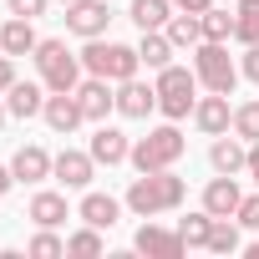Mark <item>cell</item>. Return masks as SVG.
<instances>
[{
    "label": "cell",
    "mask_w": 259,
    "mask_h": 259,
    "mask_svg": "<svg viewBox=\"0 0 259 259\" xmlns=\"http://www.w3.org/2000/svg\"><path fill=\"white\" fill-rule=\"evenodd\" d=\"M183 198H188V183L173 173V168H163V173H143V178H133V188H127V208H133L138 219H158V213H173V208H183Z\"/></svg>",
    "instance_id": "obj_1"
},
{
    "label": "cell",
    "mask_w": 259,
    "mask_h": 259,
    "mask_svg": "<svg viewBox=\"0 0 259 259\" xmlns=\"http://www.w3.org/2000/svg\"><path fill=\"white\" fill-rule=\"evenodd\" d=\"M158 112L168 117V122H183V117H193V107H198V71L193 66H163L158 71Z\"/></svg>",
    "instance_id": "obj_2"
},
{
    "label": "cell",
    "mask_w": 259,
    "mask_h": 259,
    "mask_svg": "<svg viewBox=\"0 0 259 259\" xmlns=\"http://www.w3.org/2000/svg\"><path fill=\"white\" fill-rule=\"evenodd\" d=\"M31 61H36V71H41V81H46V92H76L81 87V56H71L66 51V41H56V36H46L36 51H31Z\"/></svg>",
    "instance_id": "obj_3"
},
{
    "label": "cell",
    "mask_w": 259,
    "mask_h": 259,
    "mask_svg": "<svg viewBox=\"0 0 259 259\" xmlns=\"http://www.w3.org/2000/svg\"><path fill=\"white\" fill-rule=\"evenodd\" d=\"M81 66H87V76L127 81V76H138L143 56H138V46H122V41H102V36H92L87 51H81Z\"/></svg>",
    "instance_id": "obj_4"
},
{
    "label": "cell",
    "mask_w": 259,
    "mask_h": 259,
    "mask_svg": "<svg viewBox=\"0 0 259 259\" xmlns=\"http://www.w3.org/2000/svg\"><path fill=\"white\" fill-rule=\"evenodd\" d=\"M183 153H188L183 133H178L173 122H163V127H153L148 138H138V143H133V158H127V163H133L138 173H163V168H173Z\"/></svg>",
    "instance_id": "obj_5"
},
{
    "label": "cell",
    "mask_w": 259,
    "mask_h": 259,
    "mask_svg": "<svg viewBox=\"0 0 259 259\" xmlns=\"http://www.w3.org/2000/svg\"><path fill=\"white\" fill-rule=\"evenodd\" d=\"M193 71H198L203 92H234V81H239V66L229 61V41H198L193 46Z\"/></svg>",
    "instance_id": "obj_6"
},
{
    "label": "cell",
    "mask_w": 259,
    "mask_h": 259,
    "mask_svg": "<svg viewBox=\"0 0 259 259\" xmlns=\"http://www.w3.org/2000/svg\"><path fill=\"white\" fill-rule=\"evenodd\" d=\"M153 112H158V87H153V81H138V76L117 81V117L143 122V117H153Z\"/></svg>",
    "instance_id": "obj_7"
},
{
    "label": "cell",
    "mask_w": 259,
    "mask_h": 259,
    "mask_svg": "<svg viewBox=\"0 0 259 259\" xmlns=\"http://www.w3.org/2000/svg\"><path fill=\"white\" fill-rule=\"evenodd\" d=\"M41 117H46V127H51L56 138H71L76 127L87 122V112H81L76 92H46V107H41Z\"/></svg>",
    "instance_id": "obj_8"
},
{
    "label": "cell",
    "mask_w": 259,
    "mask_h": 259,
    "mask_svg": "<svg viewBox=\"0 0 259 259\" xmlns=\"http://www.w3.org/2000/svg\"><path fill=\"white\" fill-rule=\"evenodd\" d=\"M51 178H56L61 188H92V178H97V158L81 153V148H61L56 163H51Z\"/></svg>",
    "instance_id": "obj_9"
},
{
    "label": "cell",
    "mask_w": 259,
    "mask_h": 259,
    "mask_svg": "<svg viewBox=\"0 0 259 259\" xmlns=\"http://www.w3.org/2000/svg\"><path fill=\"white\" fill-rule=\"evenodd\" d=\"M107 21H112L107 0H71V6H66V31H71V36H81V41L107 36Z\"/></svg>",
    "instance_id": "obj_10"
},
{
    "label": "cell",
    "mask_w": 259,
    "mask_h": 259,
    "mask_svg": "<svg viewBox=\"0 0 259 259\" xmlns=\"http://www.w3.org/2000/svg\"><path fill=\"white\" fill-rule=\"evenodd\" d=\"M193 127H198L203 138H224L229 127H234L229 92H208V97H198V107H193Z\"/></svg>",
    "instance_id": "obj_11"
},
{
    "label": "cell",
    "mask_w": 259,
    "mask_h": 259,
    "mask_svg": "<svg viewBox=\"0 0 259 259\" xmlns=\"http://www.w3.org/2000/svg\"><path fill=\"white\" fill-rule=\"evenodd\" d=\"M133 249H138V254H153V259H178L188 244L178 239V229H163V224L143 219V229L133 234Z\"/></svg>",
    "instance_id": "obj_12"
},
{
    "label": "cell",
    "mask_w": 259,
    "mask_h": 259,
    "mask_svg": "<svg viewBox=\"0 0 259 259\" xmlns=\"http://www.w3.org/2000/svg\"><path fill=\"white\" fill-rule=\"evenodd\" d=\"M76 102H81L87 122H107V112H117V81H107V76H87V81L76 87Z\"/></svg>",
    "instance_id": "obj_13"
},
{
    "label": "cell",
    "mask_w": 259,
    "mask_h": 259,
    "mask_svg": "<svg viewBox=\"0 0 259 259\" xmlns=\"http://www.w3.org/2000/svg\"><path fill=\"white\" fill-rule=\"evenodd\" d=\"M239 203H244V193H239V178H234V173H219V178L203 183V208H208L213 219H234Z\"/></svg>",
    "instance_id": "obj_14"
},
{
    "label": "cell",
    "mask_w": 259,
    "mask_h": 259,
    "mask_svg": "<svg viewBox=\"0 0 259 259\" xmlns=\"http://www.w3.org/2000/svg\"><path fill=\"white\" fill-rule=\"evenodd\" d=\"M76 219L107 234V229H112V224L122 219V198H112V193H92V188H81V203H76Z\"/></svg>",
    "instance_id": "obj_15"
},
{
    "label": "cell",
    "mask_w": 259,
    "mask_h": 259,
    "mask_svg": "<svg viewBox=\"0 0 259 259\" xmlns=\"http://www.w3.org/2000/svg\"><path fill=\"white\" fill-rule=\"evenodd\" d=\"M97 163H107V168H117V163H127V158H133V143H127V133H122V127H97V133H92V148H87Z\"/></svg>",
    "instance_id": "obj_16"
},
{
    "label": "cell",
    "mask_w": 259,
    "mask_h": 259,
    "mask_svg": "<svg viewBox=\"0 0 259 259\" xmlns=\"http://www.w3.org/2000/svg\"><path fill=\"white\" fill-rule=\"evenodd\" d=\"M6 107H11V117H21V122H31V117H41V107H46V81H11V92H6Z\"/></svg>",
    "instance_id": "obj_17"
},
{
    "label": "cell",
    "mask_w": 259,
    "mask_h": 259,
    "mask_svg": "<svg viewBox=\"0 0 259 259\" xmlns=\"http://www.w3.org/2000/svg\"><path fill=\"white\" fill-rule=\"evenodd\" d=\"M51 153L46 148H36V143H26V148H16V158H11V173H16V183H46L51 178Z\"/></svg>",
    "instance_id": "obj_18"
},
{
    "label": "cell",
    "mask_w": 259,
    "mask_h": 259,
    "mask_svg": "<svg viewBox=\"0 0 259 259\" xmlns=\"http://www.w3.org/2000/svg\"><path fill=\"white\" fill-rule=\"evenodd\" d=\"M26 219H31L36 229H61V224L71 219V208H66V193H51V188H41V193L26 203Z\"/></svg>",
    "instance_id": "obj_19"
},
{
    "label": "cell",
    "mask_w": 259,
    "mask_h": 259,
    "mask_svg": "<svg viewBox=\"0 0 259 259\" xmlns=\"http://www.w3.org/2000/svg\"><path fill=\"white\" fill-rule=\"evenodd\" d=\"M208 163H213V173H244L249 168V143L234 133H224V138H213V148H208Z\"/></svg>",
    "instance_id": "obj_20"
},
{
    "label": "cell",
    "mask_w": 259,
    "mask_h": 259,
    "mask_svg": "<svg viewBox=\"0 0 259 259\" xmlns=\"http://www.w3.org/2000/svg\"><path fill=\"white\" fill-rule=\"evenodd\" d=\"M41 46V36H36V21H26V16H11L6 26H0V51L6 56H31Z\"/></svg>",
    "instance_id": "obj_21"
},
{
    "label": "cell",
    "mask_w": 259,
    "mask_h": 259,
    "mask_svg": "<svg viewBox=\"0 0 259 259\" xmlns=\"http://www.w3.org/2000/svg\"><path fill=\"white\" fill-rule=\"evenodd\" d=\"M173 41H168V31H143V41H138V56H143V66L148 71H163V66H173Z\"/></svg>",
    "instance_id": "obj_22"
},
{
    "label": "cell",
    "mask_w": 259,
    "mask_h": 259,
    "mask_svg": "<svg viewBox=\"0 0 259 259\" xmlns=\"http://www.w3.org/2000/svg\"><path fill=\"white\" fill-rule=\"evenodd\" d=\"M127 16H133L138 31H163V26L173 21V0H133Z\"/></svg>",
    "instance_id": "obj_23"
},
{
    "label": "cell",
    "mask_w": 259,
    "mask_h": 259,
    "mask_svg": "<svg viewBox=\"0 0 259 259\" xmlns=\"http://www.w3.org/2000/svg\"><path fill=\"white\" fill-rule=\"evenodd\" d=\"M163 31H168V41H173L178 51H193V46L203 41V26H198V16H188V11H178Z\"/></svg>",
    "instance_id": "obj_24"
},
{
    "label": "cell",
    "mask_w": 259,
    "mask_h": 259,
    "mask_svg": "<svg viewBox=\"0 0 259 259\" xmlns=\"http://www.w3.org/2000/svg\"><path fill=\"white\" fill-rule=\"evenodd\" d=\"M208 229H213V213H208V208H198V213L178 219V239H183L188 249H208Z\"/></svg>",
    "instance_id": "obj_25"
},
{
    "label": "cell",
    "mask_w": 259,
    "mask_h": 259,
    "mask_svg": "<svg viewBox=\"0 0 259 259\" xmlns=\"http://www.w3.org/2000/svg\"><path fill=\"white\" fill-rule=\"evenodd\" d=\"M234 41H244V46L259 41V0H239L234 6Z\"/></svg>",
    "instance_id": "obj_26"
},
{
    "label": "cell",
    "mask_w": 259,
    "mask_h": 259,
    "mask_svg": "<svg viewBox=\"0 0 259 259\" xmlns=\"http://www.w3.org/2000/svg\"><path fill=\"white\" fill-rule=\"evenodd\" d=\"M208 254H239V219H213V229H208Z\"/></svg>",
    "instance_id": "obj_27"
},
{
    "label": "cell",
    "mask_w": 259,
    "mask_h": 259,
    "mask_svg": "<svg viewBox=\"0 0 259 259\" xmlns=\"http://www.w3.org/2000/svg\"><path fill=\"white\" fill-rule=\"evenodd\" d=\"M107 244H102V229H92V224H81L76 234H66V254H76V259H97Z\"/></svg>",
    "instance_id": "obj_28"
},
{
    "label": "cell",
    "mask_w": 259,
    "mask_h": 259,
    "mask_svg": "<svg viewBox=\"0 0 259 259\" xmlns=\"http://www.w3.org/2000/svg\"><path fill=\"white\" fill-rule=\"evenodd\" d=\"M198 26H203V41H229V36H234V11L208 6V11L198 16Z\"/></svg>",
    "instance_id": "obj_29"
},
{
    "label": "cell",
    "mask_w": 259,
    "mask_h": 259,
    "mask_svg": "<svg viewBox=\"0 0 259 259\" xmlns=\"http://www.w3.org/2000/svg\"><path fill=\"white\" fill-rule=\"evenodd\" d=\"M234 133L244 143H259V102H239L234 107Z\"/></svg>",
    "instance_id": "obj_30"
},
{
    "label": "cell",
    "mask_w": 259,
    "mask_h": 259,
    "mask_svg": "<svg viewBox=\"0 0 259 259\" xmlns=\"http://www.w3.org/2000/svg\"><path fill=\"white\" fill-rule=\"evenodd\" d=\"M26 254H31V259H61V254H66V239H56L51 229H41V234L26 244Z\"/></svg>",
    "instance_id": "obj_31"
},
{
    "label": "cell",
    "mask_w": 259,
    "mask_h": 259,
    "mask_svg": "<svg viewBox=\"0 0 259 259\" xmlns=\"http://www.w3.org/2000/svg\"><path fill=\"white\" fill-rule=\"evenodd\" d=\"M234 219H239L244 229H254V234H259V193H249V198L239 203V213H234Z\"/></svg>",
    "instance_id": "obj_32"
},
{
    "label": "cell",
    "mask_w": 259,
    "mask_h": 259,
    "mask_svg": "<svg viewBox=\"0 0 259 259\" xmlns=\"http://www.w3.org/2000/svg\"><path fill=\"white\" fill-rule=\"evenodd\" d=\"M46 6H51V0H11V16H26V21H36V16H46Z\"/></svg>",
    "instance_id": "obj_33"
},
{
    "label": "cell",
    "mask_w": 259,
    "mask_h": 259,
    "mask_svg": "<svg viewBox=\"0 0 259 259\" xmlns=\"http://www.w3.org/2000/svg\"><path fill=\"white\" fill-rule=\"evenodd\" d=\"M239 76L259 81V41H254V46H244V61H239Z\"/></svg>",
    "instance_id": "obj_34"
},
{
    "label": "cell",
    "mask_w": 259,
    "mask_h": 259,
    "mask_svg": "<svg viewBox=\"0 0 259 259\" xmlns=\"http://www.w3.org/2000/svg\"><path fill=\"white\" fill-rule=\"evenodd\" d=\"M11 81H16V56H6V51H0V97L11 92Z\"/></svg>",
    "instance_id": "obj_35"
},
{
    "label": "cell",
    "mask_w": 259,
    "mask_h": 259,
    "mask_svg": "<svg viewBox=\"0 0 259 259\" xmlns=\"http://www.w3.org/2000/svg\"><path fill=\"white\" fill-rule=\"evenodd\" d=\"M213 0H173V11H188V16H203Z\"/></svg>",
    "instance_id": "obj_36"
},
{
    "label": "cell",
    "mask_w": 259,
    "mask_h": 259,
    "mask_svg": "<svg viewBox=\"0 0 259 259\" xmlns=\"http://www.w3.org/2000/svg\"><path fill=\"white\" fill-rule=\"evenodd\" d=\"M254 183H259V143H249V168H244Z\"/></svg>",
    "instance_id": "obj_37"
},
{
    "label": "cell",
    "mask_w": 259,
    "mask_h": 259,
    "mask_svg": "<svg viewBox=\"0 0 259 259\" xmlns=\"http://www.w3.org/2000/svg\"><path fill=\"white\" fill-rule=\"evenodd\" d=\"M11 183H16V173H11V163H0V198L11 193Z\"/></svg>",
    "instance_id": "obj_38"
},
{
    "label": "cell",
    "mask_w": 259,
    "mask_h": 259,
    "mask_svg": "<svg viewBox=\"0 0 259 259\" xmlns=\"http://www.w3.org/2000/svg\"><path fill=\"white\" fill-rule=\"evenodd\" d=\"M6 122H11V107H6V97H0V133H6Z\"/></svg>",
    "instance_id": "obj_39"
},
{
    "label": "cell",
    "mask_w": 259,
    "mask_h": 259,
    "mask_svg": "<svg viewBox=\"0 0 259 259\" xmlns=\"http://www.w3.org/2000/svg\"><path fill=\"white\" fill-rule=\"evenodd\" d=\"M249 254H254V259H259V239H254V249H249Z\"/></svg>",
    "instance_id": "obj_40"
},
{
    "label": "cell",
    "mask_w": 259,
    "mask_h": 259,
    "mask_svg": "<svg viewBox=\"0 0 259 259\" xmlns=\"http://www.w3.org/2000/svg\"><path fill=\"white\" fill-rule=\"evenodd\" d=\"M61 6H71V0H61Z\"/></svg>",
    "instance_id": "obj_41"
}]
</instances>
